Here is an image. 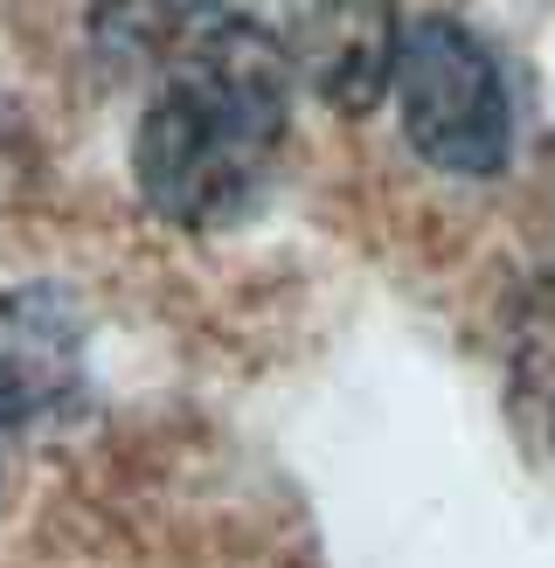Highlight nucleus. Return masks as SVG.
<instances>
[{
	"label": "nucleus",
	"mask_w": 555,
	"mask_h": 568,
	"mask_svg": "<svg viewBox=\"0 0 555 568\" xmlns=\"http://www.w3.org/2000/svg\"><path fill=\"white\" fill-rule=\"evenodd\" d=\"M77 382V312L63 292L28 284L0 298V423H28Z\"/></svg>",
	"instance_id": "4"
},
{
	"label": "nucleus",
	"mask_w": 555,
	"mask_h": 568,
	"mask_svg": "<svg viewBox=\"0 0 555 568\" xmlns=\"http://www.w3.org/2000/svg\"><path fill=\"white\" fill-rule=\"evenodd\" d=\"M396 104H403V139L416 160H431L437 174L486 181L514 153V104L500 63L480 49V36L444 14H424L403 28L396 49Z\"/></svg>",
	"instance_id": "2"
},
{
	"label": "nucleus",
	"mask_w": 555,
	"mask_h": 568,
	"mask_svg": "<svg viewBox=\"0 0 555 568\" xmlns=\"http://www.w3.org/2000/svg\"><path fill=\"white\" fill-rule=\"evenodd\" d=\"M278 49L320 104L361 119L396 83L403 21H396V0H285Z\"/></svg>",
	"instance_id": "3"
},
{
	"label": "nucleus",
	"mask_w": 555,
	"mask_h": 568,
	"mask_svg": "<svg viewBox=\"0 0 555 568\" xmlns=\"http://www.w3.org/2000/svg\"><path fill=\"white\" fill-rule=\"evenodd\" d=\"M91 49L139 83L132 181L181 230H222L264 202L292 132V63L278 36L222 0H98Z\"/></svg>",
	"instance_id": "1"
}]
</instances>
